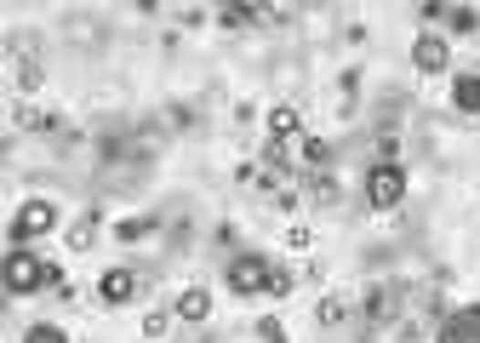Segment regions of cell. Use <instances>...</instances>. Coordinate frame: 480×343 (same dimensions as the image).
Instances as JSON below:
<instances>
[{
  "label": "cell",
  "mask_w": 480,
  "mask_h": 343,
  "mask_svg": "<svg viewBox=\"0 0 480 343\" xmlns=\"http://www.w3.org/2000/svg\"><path fill=\"white\" fill-rule=\"evenodd\" d=\"M406 201V172L389 166V161H372V172H366V206L372 212H395Z\"/></svg>",
  "instance_id": "1"
},
{
  "label": "cell",
  "mask_w": 480,
  "mask_h": 343,
  "mask_svg": "<svg viewBox=\"0 0 480 343\" xmlns=\"http://www.w3.org/2000/svg\"><path fill=\"white\" fill-rule=\"evenodd\" d=\"M229 292L235 297H264L269 292V257L264 252H240L229 264Z\"/></svg>",
  "instance_id": "2"
},
{
  "label": "cell",
  "mask_w": 480,
  "mask_h": 343,
  "mask_svg": "<svg viewBox=\"0 0 480 343\" xmlns=\"http://www.w3.org/2000/svg\"><path fill=\"white\" fill-rule=\"evenodd\" d=\"M40 286H47V264H40L35 252H24V246L6 252V292H12V297H29V292H40Z\"/></svg>",
  "instance_id": "3"
},
{
  "label": "cell",
  "mask_w": 480,
  "mask_h": 343,
  "mask_svg": "<svg viewBox=\"0 0 480 343\" xmlns=\"http://www.w3.org/2000/svg\"><path fill=\"white\" fill-rule=\"evenodd\" d=\"M52 229H57V206L52 201H24L17 218H12V241L29 246V241H40V234H52Z\"/></svg>",
  "instance_id": "4"
},
{
  "label": "cell",
  "mask_w": 480,
  "mask_h": 343,
  "mask_svg": "<svg viewBox=\"0 0 480 343\" xmlns=\"http://www.w3.org/2000/svg\"><path fill=\"white\" fill-rule=\"evenodd\" d=\"M452 63V52H446V40L434 35V29H423L418 40H412V69H423V75H441Z\"/></svg>",
  "instance_id": "5"
},
{
  "label": "cell",
  "mask_w": 480,
  "mask_h": 343,
  "mask_svg": "<svg viewBox=\"0 0 480 343\" xmlns=\"http://www.w3.org/2000/svg\"><path fill=\"white\" fill-rule=\"evenodd\" d=\"M132 292H138V275L132 269H109L103 281H98V297L109 309H120V304H132Z\"/></svg>",
  "instance_id": "6"
},
{
  "label": "cell",
  "mask_w": 480,
  "mask_h": 343,
  "mask_svg": "<svg viewBox=\"0 0 480 343\" xmlns=\"http://www.w3.org/2000/svg\"><path fill=\"white\" fill-rule=\"evenodd\" d=\"M172 315H178V320H194V327H201V320L212 315V292H206V286H183V292H178V304H172Z\"/></svg>",
  "instance_id": "7"
},
{
  "label": "cell",
  "mask_w": 480,
  "mask_h": 343,
  "mask_svg": "<svg viewBox=\"0 0 480 343\" xmlns=\"http://www.w3.org/2000/svg\"><path fill=\"white\" fill-rule=\"evenodd\" d=\"M98 229H103V212H98V206H86L80 218L69 223V252H92V241H98Z\"/></svg>",
  "instance_id": "8"
},
{
  "label": "cell",
  "mask_w": 480,
  "mask_h": 343,
  "mask_svg": "<svg viewBox=\"0 0 480 343\" xmlns=\"http://www.w3.org/2000/svg\"><path fill=\"white\" fill-rule=\"evenodd\" d=\"M264 126H269V138H280V143H292V138L303 132V115L292 109V103H275V109L264 115Z\"/></svg>",
  "instance_id": "9"
},
{
  "label": "cell",
  "mask_w": 480,
  "mask_h": 343,
  "mask_svg": "<svg viewBox=\"0 0 480 343\" xmlns=\"http://www.w3.org/2000/svg\"><path fill=\"white\" fill-rule=\"evenodd\" d=\"M12 126H17V132H57V120H52L47 109H35L29 98H17V103H12Z\"/></svg>",
  "instance_id": "10"
},
{
  "label": "cell",
  "mask_w": 480,
  "mask_h": 343,
  "mask_svg": "<svg viewBox=\"0 0 480 343\" xmlns=\"http://www.w3.org/2000/svg\"><path fill=\"white\" fill-rule=\"evenodd\" d=\"M155 229H161V212H143V218H120V223H115V241H120V246H138V241H149Z\"/></svg>",
  "instance_id": "11"
},
{
  "label": "cell",
  "mask_w": 480,
  "mask_h": 343,
  "mask_svg": "<svg viewBox=\"0 0 480 343\" xmlns=\"http://www.w3.org/2000/svg\"><path fill=\"white\" fill-rule=\"evenodd\" d=\"M452 103H457V115H480V75H457L452 80Z\"/></svg>",
  "instance_id": "12"
},
{
  "label": "cell",
  "mask_w": 480,
  "mask_h": 343,
  "mask_svg": "<svg viewBox=\"0 0 480 343\" xmlns=\"http://www.w3.org/2000/svg\"><path fill=\"white\" fill-rule=\"evenodd\" d=\"M366 320H395V309H401V297H395V286H372L366 292Z\"/></svg>",
  "instance_id": "13"
},
{
  "label": "cell",
  "mask_w": 480,
  "mask_h": 343,
  "mask_svg": "<svg viewBox=\"0 0 480 343\" xmlns=\"http://www.w3.org/2000/svg\"><path fill=\"white\" fill-rule=\"evenodd\" d=\"M441 343H480V309H469V315H452Z\"/></svg>",
  "instance_id": "14"
},
{
  "label": "cell",
  "mask_w": 480,
  "mask_h": 343,
  "mask_svg": "<svg viewBox=\"0 0 480 343\" xmlns=\"http://www.w3.org/2000/svg\"><path fill=\"white\" fill-rule=\"evenodd\" d=\"M343 315H349V297H343V292H326L320 304H315V320H320L326 332H332V327H343Z\"/></svg>",
  "instance_id": "15"
},
{
  "label": "cell",
  "mask_w": 480,
  "mask_h": 343,
  "mask_svg": "<svg viewBox=\"0 0 480 343\" xmlns=\"http://www.w3.org/2000/svg\"><path fill=\"white\" fill-rule=\"evenodd\" d=\"M12 86H17V98H29V92H40V63H29V57H17V63H12Z\"/></svg>",
  "instance_id": "16"
},
{
  "label": "cell",
  "mask_w": 480,
  "mask_h": 343,
  "mask_svg": "<svg viewBox=\"0 0 480 343\" xmlns=\"http://www.w3.org/2000/svg\"><path fill=\"white\" fill-rule=\"evenodd\" d=\"M172 320H178V315H172V309H149V315H143V338H149V343H166V332H172Z\"/></svg>",
  "instance_id": "17"
},
{
  "label": "cell",
  "mask_w": 480,
  "mask_h": 343,
  "mask_svg": "<svg viewBox=\"0 0 480 343\" xmlns=\"http://www.w3.org/2000/svg\"><path fill=\"white\" fill-rule=\"evenodd\" d=\"M446 29L452 35H475L480 29V12L475 6H446Z\"/></svg>",
  "instance_id": "18"
},
{
  "label": "cell",
  "mask_w": 480,
  "mask_h": 343,
  "mask_svg": "<svg viewBox=\"0 0 480 343\" xmlns=\"http://www.w3.org/2000/svg\"><path fill=\"white\" fill-rule=\"evenodd\" d=\"M217 24L224 29H257V12L252 6H217Z\"/></svg>",
  "instance_id": "19"
},
{
  "label": "cell",
  "mask_w": 480,
  "mask_h": 343,
  "mask_svg": "<svg viewBox=\"0 0 480 343\" xmlns=\"http://www.w3.org/2000/svg\"><path fill=\"white\" fill-rule=\"evenodd\" d=\"M303 166L326 172V166H332V143H326V138H303Z\"/></svg>",
  "instance_id": "20"
},
{
  "label": "cell",
  "mask_w": 480,
  "mask_h": 343,
  "mask_svg": "<svg viewBox=\"0 0 480 343\" xmlns=\"http://www.w3.org/2000/svg\"><path fill=\"white\" fill-rule=\"evenodd\" d=\"M24 343H69V332L52 327V320H35V327L24 332Z\"/></svg>",
  "instance_id": "21"
},
{
  "label": "cell",
  "mask_w": 480,
  "mask_h": 343,
  "mask_svg": "<svg viewBox=\"0 0 480 343\" xmlns=\"http://www.w3.org/2000/svg\"><path fill=\"white\" fill-rule=\"evenodd\" d=\"M257 343H292V338H287V320L264 315V320H257Z\"/></svg>",
  "instance_id": "22"
},
{
  "label": "cell",
  "mask_w": 480,
  "mask_h": 343,
  "mask_svg": "<svg viewBox=\"0 0 480 343\" xmlns=\"http://www.w3.org/2000/svg\"><path fill=\"white\" fill-rule=\"evenodd\" d=\"M264 166H269V172H292V155H287V143H280V138L264 143Z\"/></svg>",
  "instance_id": "23"
},
{
  "label": "cell",
  "mask_w": 480,
  "mask_h": 343,
  "mask_svg": "<svg viewBox=\"0 0 480 343\" xmlns=\"http://www.w3.org/2000/svg\"><path fill=\"white\" fill-rule=\"evenodd\" d=\"M292 292H297L292 275H287V269H269V297H292Z\"/></svg>",
  "instance_id": "24"
},
{
  "label": "cell",
  "mask_w": 480,
  "mask_h": 343,
  "mask_svg": "<svg viewBox=\"0 0 480 343\" xmlns=\"http://www.w3.org/2000/svg\"><path fill=\"white\" fill-rule=\"evenodd\" d=\"M418 17H423V24H446V0H423Z\"/></svg>",
  "instance_id": "25"
},
{
  "label": "cell",
  "mask_w": 480,
  "mask_h": 343,
  "mask_svg": "<svg viewBox=\"0 0 480 343\" xmlns=\"http://www.w3.org/2000/svg\"><path fill=\"white\" fill-rule=\"evenodd\" d=\"M257 12V29H275V24H287V12L280 6H252Z\"/></svg>",
  "instance_id": "26"
},
{
  "label": "cell",
  "mask_w": 480,
  "mask_h": 343,
  "mask_svg": "<svg viewBox=\"0 0 480 343\" xmlns=\"http://www.w3.org/2000/svg\"><path fill=\"white\" fill-rule=\"evenodd\" d=\"M395 155H401V143H395V132H383V138H378V161H389V166H401Z\"/></svg>",
  "instance_id": "27"
},
{
  "label": "cell",
  "mask_w": 480,
  "mask_h": 343,
  "mask_svg": "<svg viewBox=\"0 0 480 343\" xmlns=\"http://www.w3.org/2000/svg\"><path fill=\"white\" fill-rule=\"evenodd\" d=\"M309 241H315V234L303 229V223H292V234H287V246H292V252H309Z\"/></svg>",
  "instance_id": "28"
}]
</instances>
